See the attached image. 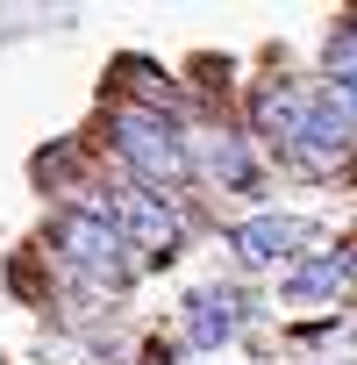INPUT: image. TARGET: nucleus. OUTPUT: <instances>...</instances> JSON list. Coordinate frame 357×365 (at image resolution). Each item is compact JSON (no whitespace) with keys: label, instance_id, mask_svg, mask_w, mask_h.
I'll use <instances>...</instances> for the list:
<instances>
[{"label":"nucleus","instance_id":"20e7f679","mask_svg":"<svg viewBox=\"0 0 357 365\" xmlns=\"http://www.w3.org/2000/svg\"><path fill=\"white\" fill-rule=\"evenodd\" d=\"M236 329H243V301H236L229 287H201V294L186 301V344H193V351H222Z\"/></svg>","mask_w":357,"mask_h":365},{"label":"nucleus","instance_id":"423d86ee","mask_svg":"<svg viewBox=\"0 0 357 365\" xmlns=\"http://www.w3.org/2000/svg\"><path fill=\"white\" fill-rule=\"evenodd\" d=\"M286 150H293V158H300L307 172H329V165H336V158L350 150V129H343V122H336V115H329L321 101H307V122L293 129V143H286Z\"/></svg>","mask_w":357,"mask_h":365},{"label":"nucleus","instance_id":"9d476101","mask_svg":"<svg viewBox=\"0 0 357 365\" xmlns=\"http://www.w3.org/2000/svg\"><path fill=\"white\" fill-rule=\"evenodd\" d=\"M321 108H329V115L357 136V79H329V86H321Z\"/></svg>","mask_w":357,"mask_h":365},{"label":"nucleus","instance_id":"0eeeda50","mask_svg":"<svg viewBox=\"0 0 357 365\" xmlns=\"http://www.w3.org/2000/svg\"><path fill=\"white\" fill-rule=\"evenodd\" d=\"M343 279H350V258H343V251L300 258V265L286 272V308H314V301H329V294H336Z\"/></svg>","mask_w":357,"mask_h":365},{"label":"nucleus","instance_id":"7ed1b4c3","mask_svg":"<svg viewBox=\"0 0 357 365\" xmlns=\"http://www.w3.org/2000/svg\"><path fill=\"white\" fill-rule=\"evenodd\" d=\"M114 237H122V244H136L150 265H164V258H178V237H186V222H178L157 194L129 187V194L114 201Z\"/></svg>","mask_w":357,"mask_h":365},{"label":"nucleus","instance_id":"f257e3e1","mask_svg":"<svg viewBox=\"0 0 357 365\" xmlns=\"http://www.w3.org/2000/svg\"><path fill=\"white\" fill-rule=\"evenodd\" d=\"M114 150H122V165L136 172V179H150V187H178L186 179V136H178L164 115H150V108H122L114 115Z\"/></svg>","mask_w":357,"mask_h":365},{"label":"nucleus","instance_id":"6e6552de","mask_svg":"<svg viewBox=\"0 0 357 365\" xmlns=\"http://www.w3.org/2000/svg\"><path fill=\"white\" fill-rule=\"evenodd\" d=\"M201 165L222 179L229 194H257V158H250L243 136H208V143H201Z\"/></svg>","mask_w":357,"mask_h":365},{"label":"nucleus","instance_id":"9b49d317","mask_svg":"<svg viewBox=\"0 0 357 365\" xmlns=\"http://www.w3.org/2000/svg\"><path fill=\"white\" fill-rule=\"evenodd\" d=\"M329 79H357V15H350V29L329 36Z\"/></svg>","mask_w":357,"mask_h":365},{"label":"nucleus","instance_id":"1a4fd4ad","mask_svg":"<svg viewBox=\"0 0 357 365\" xmlns=\"http://www.w3.org/2000/svg\"><path fill=\"white\" fill-rule=\"evenodd\" d=\"M250 115H257V129H265V136L293 143V129L307 122V93H300V86H265V93L250 101Z\"/></svg>","mask_w":357,"mask_h":365},{"label":"nucleus","instance_id":"39448f33","mask_svg":"<svg viewBox=\"0 0 357 365\" xmlns=\"http://www.w3.org/2000/svg\"><path fill=\"white\" fill-rule=\"evenodd\" d=\"M229 244H236L243 265H279L293 244H307V222H300V215H250Z\"/></svg>","mask_w":357,"mask_h":365},{"label":"nucleus","instance_id":"f03ea898","mask_svg":"<svg viewBox=\"0 0 357 365\" xmlns=\"http://www.w3.org/2000/svg\"><path fill=\"white\" fill-rule=\"evenodd\" d=\"M58 258L79 272V279H100V287H122L129 279V258H122V237L100 208H72L58 215Z\"/></svg>","mask_w":357,"mask_h":365}]
</instances>
